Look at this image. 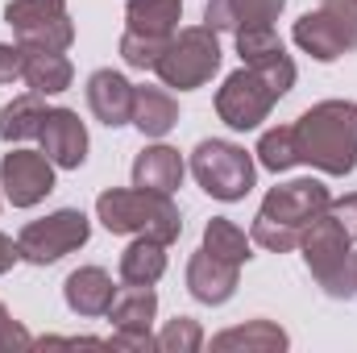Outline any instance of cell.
<instances>
[{"label": "cell", "instance_id": "16", "mask_svg": "<svg viewBox=\"0 0 357 353\" xmlns=\"http://www.w3.org/2000/svg\"><path fill=\"white\" fill-rule=\"evenodd\" d=\"M287 0H208L204 8V25L212 29H250V25H270L278 21Z\"/></svg>", "mask_w": 357, "mask_h": 353}, {"label": "cell", "instance_id": "33", "mask_svg": "<svg viewBox=\"0 0 357 353\" xmlns=\"http://www.w3.org/2000/svg\"><path fill=\"white\" fill-rule=\"evenodd\" d=\"M328 216H333V220H337V225L357 241V191L354 195H345V200H333V204H328Z\"/></svg>", "mask_w": 357, "mask_h": 353}, {"label": "cell", "instance_id": "28", "mask_svg": "<svg viewBox=\"0 0 357 353\" xmlns=\"http://www.w3.org/2000/svg\"><path fill=\"white\" fill-rule=\"evenodd\" d=\"M167 42H171V38H142V33H129V29H125V38H121V59H125L129 67H137V71H154L158 59H162V50H167Z\"/></svg>", "mask_w": 357, "mask_h": 353}, {"label": "cell", "instance_id": "26", "mask_svg": "<svg viewBox=\"0 0 357 353\" xmlns=\"http://www.w3.org/2000/svg\"><path fill=\"white\" fill-rule=\"evenodd\" d=\"M204 250L216 254V258H225V262H233V266H241V262L254 258V254H250V237H245L233 220H225V216H212V220H208V229H204Z\"/></svg>", "mask_w": 357, "mask_h": 353}, {"label": "cell", "instance_id": "20", "mask_svg": "<svg viewBox=\"0 0 357 353\" xmlns=\"http://www.w3.org/2000/svg\"><path fill=\"white\" fill-rule=\"evenodd\" d=\"M178 121V104L171 91L162 88H133V125L146 137H162L171 133Z\"/></svg>", "mask_w": 357, "mask_h": 353}, {"label": "cell", "instance_id": "32", "mask_svg": "<svg viewBox=\"0 0 357 353\" xmlns=\"http://www.w3.org/2000/svg\"><path fill=\"white\" fill-rule=\"evenodd\" d=\"M0 350H33V337L4 312V303H0Z\"/></svg>", "mask_w": 357, "mask_h": 353}, {"label": "cell", "instance_id": "5", "mask_svg": "<svg viewBox=\"0 0 357 353\" xmlns=\"http://www.w3.org/2000/svg\"><path fill=\"white\" fill-rule=\"evenodd\" d=\"M158 80L167 88L178 91H191V88H204L216 71H220V42H216V29L212 25H191L183 29L178 38L167 42L162 59H158Z\"/></svg>", "mask_w": 357, "mask_h": 353}, {"label": "cell", "instance_id": "15", "mask_svg": "<svg viewBox=\"0 0 357 353\" xmlns=\"http://www.w3.org/2000/svg\"><path fill=\"white\" fill-rule=\"evenodd\" d=\"M63 295H67V308L79 312V316H108V308L116 299V287L100 266H79L75 274H67Z\"/></svg>", "mask_w": 357, "mask_h": 353}, {"label": "cell", "instance_id": "1", "mask_svg": "<svg viewBox=\"0 0 357 353\" xmlns=\"http://www.w3.org/2000/svg\"><path fill=\"white\" fill-rule=\"evenodd\" d=\"M291 129H295L299 163L324 175H349L357 167V104L349 100L312 104Z\"/></svg>", "mask_w": 357, "mask_h": 353}, {"label": "cell", "instance_id": "35", "mask_svg": "<svg viewBox=\"0 0 357 353\" xmlns=\"http://www.w3.org/2000/svg\"><path fill=\"white\" fill-rule=\"evenodd\" d=\"M17 258H21V250H17V241L0 233V274H8V270H13V262H17Z\"/></svg>", "mask_w": 357, "mask_h": 353}, {"label": "cell", "instance_id": "8", "mask_svg": "<svg viewBox=\"0 0 357 353\" xmlns=\"http://www.w3.org/2000/svg\"><path fill=\"white\" fill-rule=\"evenodd\" d=\"M4 21L25 50H67L75 42L67 0H8Z\"/></svg>", "mask_w": 357, "mask_h": 353}, {"label": "cell", "instance_id": "36", "mask_svg": "<svg viewBox=\"0 0 357 353\" xmlns=\"http://www.w3.org/2000/svg\"><path fill=\"white\" fill-rule=\"evenodd\" d=\"M354 278H357V266H354Z\"/></svg>", "mask_w": 357, "mask_h": 353}, {"label": "cell", "instance_id": "25", "mask_svg": "<svg viewBox=\"0 0 357 353\" xmlns=\"http://www.w3.org/2000/svg\"><path fill=\"white\" fill-rule=\"evenodd\" d=\"M154 312H158L154 287H125V291H116V299L108 308V320L116 329H150Z\"/></svg>", "mask_w": 357, "mask_h": 353}, {"label": "cell", "instance_id": "14", "mask_svg": "<svg viewBox=\"0 0 357 353\" xmlns=\"http://www.w3.org/2000/svg\"><path fill=\"white\" fill-rule=\"evenodd\" d=\"M88 104L96 112L100 125L116 129V125H129L133 121V84L121 75V71H96L88 80Z\"/></svg>", "mask_w": 357, "mask_h": 353}, {"label": "cell", "instance_id": "27", "mask_svg": "<svg viewBox=\"0 0 357 353\" xmlns=\"http://www.w3.org/2000/svg\"><path fill=\"white\" fill-rule=\"evenodd\" d=\"M258 163L266 167V171H291L295 163H299V150H295V129L291 125H278V129H270L262 133V142H258Z\"/></svg>", "mask_w": 357, "mask_h": 353}, {"label": "cell", "instance_id": "29", "mask_svg": "<svg viewBox=\"0 0 357 353\" xmlns=\"http://www.w3.org/2000/svg\"><path fill=\"white\" fill-rule=\"evenodd\" d=\"M204 345V329L187 316H175L162 333H158V350L162 353H195Z\"/></svg>", "mask_w": 357, "mask_h": 353}, {"label": "cell", "instance_id": "10", "mask_svg": "<svg viewBox=\"0 0 357 353\" xmlns=\"http://www.w3.org/2000/svg\"><path fill=\"white\" fill-rule=\"evenodd\" d=\"M0 187L13 208H33L54 191V163L33 150H13L0 158Z\"/></svg>", "mask_w": 357, "mask_h": 353}, {"label": "cell", "instance_id": "9", "mask_svg": "<svg viewBox=\"0 0 357 353\" xmlns=\"http://www.w3.org/2000/svg\"><path fill=\"white\" fill-rule=\"evenodd\" d=\"M274 100H278V88L270 84L266 75L254 71V67H241V71H233L225 80V88L216 91V112H220V121L229 129L245 133V129H258L266 121Z\"/></svg>", "mask_w": 357, "mask_h": 353}, {"label": "cell", "instance_id": "30", "mask_svg": "<svg viewBox=\"0 0 357 353\" xmlns=\"http://www.w3.org/2000/svg\"><path fill=\"white\" fill-rule=\"evenodd\" d=\"M320 13L333 21V29H337V38H341V46H345V54L357 50V0H320Z\"/></svg>", "mask_w": 357, "mask_h": 353}, {"label": "cell", "instance_id": "2", "mask_svg": "<svg viewBox=\"0 0 357 353\" xmlns=\"http://www.w3.org/2000/svg\"><path fill=\"white\" fill-rule=\"evenodd\" d=\"M333 195L320 179H291L282 187H270V195L258 208L254 220V246H262L270 254H291L299 250V237L312 220H320L328 212Z\"/></svg>", "mask_w": 357, "mask_h": 353}, {"label": "cell", "instance_id": "24", "mask_svg": "<svg viewBox=\"0 0 357 353\" xmlns=\"http://www.w3.org/2000/svg\"><path fill=\"white\" fill-rule=\"evenodd\" d=\"M46 112H50V108L42 104V96H38V91L17 96L13 104H4V108H0V137H4V142H29V137H38V133H42Z\"/></svg>", "mask_w": 357, "mask_h": 353}, {"label": "cell", "instance_id": "22", "mask_svg": "<svg viewBox=\"0 0 357 353\" xmlns=\"http://www.w3.org/2000/svg\"><path fill=\"white\" fill-rule=\"evenodd\" d=\"M287 345H291L287 333H282L278 324H270V320H250V324H241V329H229V333L212 337V350H220V353H229V350L278 353V350H287Z\"/></svg>", "mask_w": 357, "mask_h": 353}, {"label": "cell", "instance_id": "31", "mask_svg": "<svg viewBox=\"0 0 357 353\" xmlns=\"http://www.w3.org/2000/svg\"><path fill=\"white\" fill-rule=\"evenodd\" d=\"M108 345H112V350H142V353H150V350H158V337H150V329H116V333L108 337Z\"/></svg>", "mask_w": 357, "mask_h": 353}, {"label": "cell", "instance_id": "13", "mask_svg": "<svg viewBox=\"0 0 357 353\" xmlns=\"http://www.w3.org/2000/svg\"><path fill=\"white\" fill-rule=\"evenodd\" d=\"M237 270L241 266L225 262V258H216V254H208L199 246V254H191V262H187V291L199 303H212V308L229 303L233 291H237Z\"/></svg>", "mask_w": 357, "mask_h": 353}, {"label": "cell", "instance_id": "19", "mask_svg": "<svg viewBox=\"0 0 357 353\" xmlns=\"http://www.w3.org/2000/svg\"><path fill=\"white\" fill-rule=\"evenodd\" d=\"M183 0H129L125 8V29L142 38H175Z\"/></svg>", "mask_w": 357, "mask_h": 353}, {"label": "cell", "instance_id": "21", "mask_svg": "<svg viewBox=\"0 0 357 353\" xmlns=\"http://www.w3.org/2000/svg\"><path fill=\"white\" fill-rule=\"evenodd\" d=\"M162 274H167V246L154 237H137L121 254V278L129 287H154Z\"/></svg>", "mask_w": 357, "mask_h": 353}, {"label": "cell", "instance_id": "23", "mask_svg": "<svg viewBox=\"0 0 357 353\" xmlns=\"http://www.w3.org/2000/svg\"><path fill=\"white\" fill-rule=\"evenodd\" d=\"M295 46H299L303 54H312L316 63H333V59L345 54V46H341L333 21H328L320 8H316V13H303V17L295 21Z\"/></svg>", "mask_w": 357, "mask_h": 353}, {"label": "cell", "instance_id": "6", "mask_svg": "<svg viewBox=\"0 0 357 353\" xmlns=\"http://www.w3.org/2000/svg\"><path fill=\"white\" fill-rule=\"evenodd\" d=\"M191 175H195V183H199L212 200L233 204V200H245V195H250L258 171H254V158H250L241 146L220 142V137H208V142H199L195 154H191Z\"/></svg>", "mask_w": 357, "mask_h": 353}, {"label": "cell", "instance_id": "12", "mask_svg": "<svg viewBox=\"0 0 357 353\" xmlns=\"http://www.w3.org/2000/svg\"><path fill=\"white\" fill-rule=\"evenodd\" d=\"M38 137H42V154L54 167H63V171H79L84 167V158H88V129H84V121L71 108H50Z\"/></svg>", "mask_w": 357, "mask_h": 353}, {"label": "cell", "instance_id": "3", "mask_svg": "<svg viewBox=\"0 0 357 353\" xmlns=\"http://www.w3.org/2000/svg\"><path fill=\"white\" fill-rule=\"evenodd\" d=\"M96 216H100V225L108 233H137V237H154L162 246L178 241V233H183L175 200L162 195V191H142V187H133V191H121V187L104 191L96 200Z\"/></svg>", "mask_w": 357, "mask_h": 353}, {"label": "cell", "instance_id": "7", "mask_svg": "<svg viewBox=\"0 0 357 353\" xmlns=\"http://www.w3.org/2000/svg\"><path fill=\"white\" fill-rule=\"evenodd\" d=\"M88 233L91 225L79 208H59L42 220H29L17 237V250H21L25 262L50 266L59 258H67V254H75L79 246H88Z\"/></svg>", "mask_w": 357, "mask_h": 353}, {"label": "cell", "instance_id": "17", "mask_svg": "<svg viewBox=\"0 0 357 353\" xmlns=\"http://www.w3.org/2000/svg\"><path fill=\"white\" fill-rule=\"evenodd\" d=\"M21 80L38 96H59L71 88L75 71H71V59L63 50H25L21 46Z\"/></svg>", "mask_w": 357, "mask_h": 353}, {"label": "cell", "instance_id": "11", "mask_svg": "<svg viewBox=\"0 0 357 353\" xmlns=\"http://www.w3.org/2000/svg\"><path fill=\"white\" fill-rule=\"evenodd\" d=\"M237 54H241L245 67L262 71L270 84L278 88V96H287V91L295 88V63L287 59V50H282L274 25H250V29H237Z\"/></svg>", "mask_w": 357, "mask_h": 353}, {"label": "cell", "instance_id": "34", "mask_svg": "<svg viewBox=\"0 0 357 353\" xmlns=\"http://www.w3.org/2000/svg\"><path fill=\"white\" fill-rule=\"evenodd\" d=\"M21 80V46H4L0 42V84Z\"/></svg>", "mask_w": 357, "mask_h": 353}, {"label": "cell", "instance_id": "18", "mask_svg": "<svg viewBox=\"0 0 357 353\" xmlns=\"http://www.w3.org/2000/svg\"><path fill=\"white\" fill-rule=\"evenodd\" d=\"M178 183H183V158H178V150H171V146H146L137 154V163H133V187L171 195Z\"/></svg>", "mask_w": 357, "mask_h": 353}, {"label": "cell", "instance_id": "4", "mask_svg": "<svg viewBox=\"0 0 357 353\" xmlns=\"http://www.w3.org/2000/svg\"><path fill=\"white\" fill-rule=\"evenodd\" d=\"M299 250H303V262H307V270H312V278H316L333 299H349V295H357L354 237H349V233L328 216V212L303 229Z\"/></svg>", "mask_w": 357, "mask_h": 353}]
</instances>
